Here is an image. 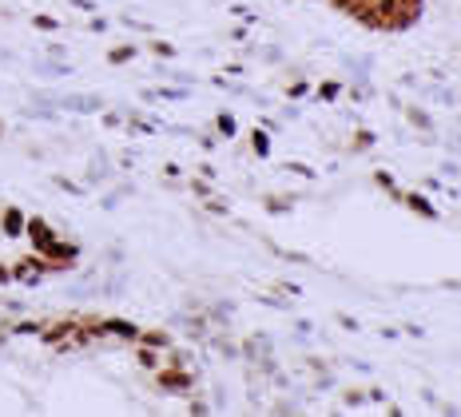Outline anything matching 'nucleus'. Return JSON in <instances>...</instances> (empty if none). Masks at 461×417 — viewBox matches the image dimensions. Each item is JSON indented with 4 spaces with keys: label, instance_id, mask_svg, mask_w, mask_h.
I'll return each mask as SVG.
<instances>
[{
    "label": "nucleus",
    "instance_id": "1",
    "mask_svg": "<svg viewBox=\"0 0 461 417\" xmlns=\"http://www.w3.org/2000/svg\"><path fill=\"white\" fill-rule=\"evenodd\" d=\"M159 386H163V390H191V374H183V369H163V374H159Z\"/></svg>",
    "mask_w": 461,
    "mask_h": 417
},
{
    "label": "nucleus",
    "instance_id": "2",
    "mask_svg": "<svg viewBox=\"0 0 461 417\" xmlns=\"http://www.w3.org/2000/svg\"><path fill=\"white\" fill-rule=\"evenodd\" d=\"M20 231H25V215L16 207H8L4 211V234H20Z\"/></svg>",
    "mask_w": 461,
    "mask_h": 417
},
{
    "label": "nucleus",
    "instance_id": "3",
    "mask_svg": "<svg viewBox=\"0 0 461 417\" xmlns=\"http://www.w3.org/2000/svg\"><path fill=\"white\" fill-rule=\"evenodd\" d=\"M132 56H135V48H111V56H108V60H111V64H128Z\"/></svg>",
    "mask_w": 461,
    "mask_h": 417
},
{
    "label": "nucleus",
    "instance_id": "4",
    "mask_svg": "<svg viewBox=\"0 0 461 417\" xmlns=\"http://www.w3.org/2000/svg\"><path fill=\"white\" fill-rule=\"evenodd\" d=\"M111 334H123V338H135V326H128V322H108Z\"/></svg>",
    "mask_w": 461,
    "mask_h": 417
},
{
    "label": "nucleus",
    "instance_id": "5",
    "mask_svg": "<svg viewBox=\"0 0 461 417\" xmlns=\"http://www.w3.org/2000/svg\"><path fill=\"white\" fill-rule=\"evenodd\" d=\"M32 24H36V28H44V32H52V28H56V20H52V16H36Z\"/></svg>",
    "mask_w": 461,
    "mask_h": 417
},
{
    "label": "nucleus",
    "instance_id": "6",
    "mask_svg": "<svg viewBox=\"0 0 461 417\" xmlns=\"http://www.w3.org/2000/svg\"><path fill=\"white\" fill-rule=\"evenodd\" d=\"M219 132H223V135H230V132H235V123H230V115H223V120H219Z\"/></svg>",
    "mask_w": 461,
    "mask_h": 417
},
{
    "label": "nucleus",
    "instance_id": "7",
    "mask_svg": "<svg viewBox=\"0 0 461 417\" xmlns=\"http://www.w3.org/2000/svg\"><path fill=\"white\" fill-rule=\"evenodd\" d=\"M8 278H13V274H8V270H4V267H0V286H4V283H8Z\"/></svg>",
    "mask_w": 461,
    "mask_h": 417
},
{
    "label": "nucleus",
    "instance_id": "8",
    "mask_svg": "<svg viewBox=\"0 0 461 417\" xmlns=\"http://www.w3.org/2000/svg\"><path fill=\"white\" fill-rule=\"evenodd\" d=\"M0 135H4V127H0Z\"/></svg>",
    "mask_w": 461,
    "mask_h": 417
}]
</instances>
